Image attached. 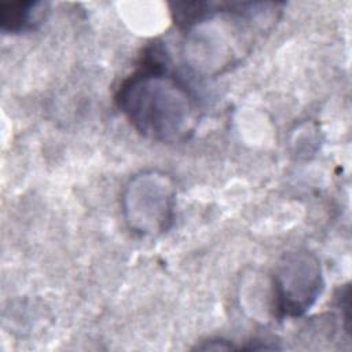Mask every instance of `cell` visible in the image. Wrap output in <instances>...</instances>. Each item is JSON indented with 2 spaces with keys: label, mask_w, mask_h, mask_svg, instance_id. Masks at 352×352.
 Instances as JSON below:
<instances>
[{
  "label": "cell",
  "mask_w": 352,
  "mask_h": 352,
  "mask_svg": "<svg viewBox=\"0 0 352 352\" xmlns=\"http://www.w3.org/2000/svg\"><path fill=\"white\" fill-rule=\"evenodd\" d=\"M114 102L136 132L166 144L188 140L202 116L195 91L172 70L157 41L144 48L138 67L121 81Z\"/></svg>",
  "instance_id": "6da1fadb"
},
{
  "label": "cell",
  "mask_w": 352,
  "mask_h": 352,
  "mask_svg": "<svg viewBox=\"0 0 352 352\" xmlns=\"http://www.w3.org/2000/svg\"><path fill=\"white\" fill-rule=\"evenodd\" d=\"M176 188L169 175L144 170L129 179L122 192V213L128 228L143 236L166 232L175 219Z\"/></svg>",
  "instance_id": "7a4b0ae2"
},
{
  "label": "cell",
  "mask_w": 352,
  "mask_h": 352,
  "mask_svg": "<svg viewBox=\"0 0 352 352\" xmlns=\"http://www.w3.org/2000/svg\"><path fill=\"white\" fill-rule=\"evenodd\" d=\"M319 258L307 250L285 256L272 278V309L278 318L302 316L323 292Z\"/></svg>",
  "instance_id": "3957f363"
},
{
  "label": "cell",
  "mask_w": 352,
  "mask_h": 352,
  "mask_svg": "<svg viewBox=\"0 0 352 352\" xmlns=\"http://www.w3.org/2000/svg\"><path fill=\"white\" fill-rule=\"evenodd\" d=\"M50 14L47 1H15L0 4V29L18 34L37 30Z\"/></svg>",
  "instance_id": "277c9868"
}]
</instances>
